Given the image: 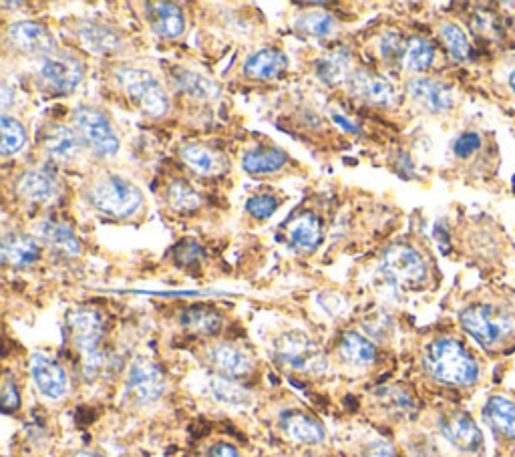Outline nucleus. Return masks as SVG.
<instances>
[{
	"label": "nucleus",
	"mask_w": 515,
	"mask_h": 457,
	"mask_svg": "<svg viewBox=\"0 0 515 457\" xmlns=\"http://www.w3.org/2000/svg\"><path fill=\"white\" fill-rule=\"evenodd\" d=\"M427 373L449 387H473L479 381L475 357L453 337H439L425 349Z\"/></svg>",
	"instance_id": "nucleus-1"
},
{
	"label": "nucleus",
	"mask_w": 515,
	"mask_h": 457,
	"mask_svg": "<svg viewBox=\"0 0 515 457\" xmlns=\"http://www.w3.org/2000/svg\"><path fill=\"white\" fill-rule=\"evenodd\" d=\"M463 331L483 349L497 351L515 339V317L493 302H475L459 313Z\"/></svg>",
	"instance_id": "nucleus-2"
},
{
	"label": "nucleus",
	"mask_w": 515,
	"mask_h": 457,
	"mask_svg": "<svg viewBox=\"0 0 515 457\" xmlns=\"http://www.w3.org/2000/svg\"><path fill=\"white\" fill-rule=\"evenodd\" d=\"M87 196L97 212L115 220H127L143 206L141 190L133 182L113 174L95 180Z\"/></svg>",
	"instance_id": "nucleus-3"
},
{
	"label": "nucleus",
	"mask_w": 515,
	"mask_h": 457,
	"mask_svg": "<svg viewBox=\"0 0 515 457\" xmlns=\"http://www.w3.org/2000/svg\"><path fill=\"white\" fill-rule=\"evenodd\" d=\"M115 81L145 115L163 117L169 111V97L161 81L151 71L139 67H121L115 71Z\"/></svg>",
	"instance_id": "nucleus-4"
},
{
	"label": "nucleus",
	"mask_w": 515,
	"mask_h": 457,
	"mask_svg": "<svg viewBox=\"0 0 515 457\" xmlns=\"http://www.w3.org/2000/svg\"><path fill=\"white\" fill-rule=\"evenodd\" d=\"M73 127L97 158H113L121 147L119 133L105 111L93 105H79L73 111Z\"/></svg>",
	"instance_id": "nucleus-5"
},
{
	"label": "nucleus",
	"mask_w": 515,
	"mask_h": 457,
	"mask_svg": "<svg viewBox=\"0 0 515 457\" xmlns=\"http://www.w3.org/2000/svg\"><path fill=\"white\" fill-rule=\"evenodd\" d=\"M274 357L280 365L288 367L296 373H308V375H320L326 371V357L320 349V345L300 331H288L282 333L274 341Z\"/></svg>",
	"instance_id": "nucleus-6"
},
{
	"label": "nucleus",
	"mask_w": 515,
	"mask_h": 457,
	"mask_svg": "<svg viewBox=\"0 0 515 457\" xmlns=\"http://www.w3.org/2000/svg\"><path fill=\"white\" fill-rule=\"evenodd\" d=\"M381 272L399 286H419L427 280L425 258L407 244H393L385 250L381 260Z\"/></svg>",
	"instance_id": "nucleus-7"
},
{
	"label": "nucleus",
	"mask_w": 515,
	"mask_h": 457,
	"mask_svg": "<svg viewBox=\"0 0 515 457\" xmlns=\"http://www.w3.org/2000/svg\"><path fill=\"white\" fill-rule=\"evenodd\" d=\"M83 77H85V65L73 55L53 53L45 57L39 65V79L43 87L57 95L75 91L83 81Z\"/></svg>",
	"instance_id": "nucleus-8"
},
{
	"label": "nucleus",
	"mask_w": 515,
	"mask_h": 457,
	"mask_svg": "<svg viewBox=\"0 0 515 457\" xmlns=\"http://www.w3.org/2000/svg\"><path fill=\"white\" fill-rule=\"evenodd\" d=\"M125 389L137 405H151L165 391V375L153 361L137 357L129 367Z\"/></svg>",
	"instance_id": "nucleus-9"
},
{
	"label": "nucleus",
	"mask_w": 515,
	"mask_h": 457,
	"mask_svg": "<svg viewBox=\"0 0 515 457\" xmlns=\"http://www.w3.org/2000/svg\"><path fill=\"white\" fill-rule=\"evenodd\" d=\"M67 329L71 343L85 357L95 355L103 339V317L93 309H75L67 315Z\"/></svg>",
	"instance_id": "nucleus-10"
},
{
	"label": "nucleus",
	"mask_w": 515,
	"mask_h": 457,
	"mask_svg": "<svg viewBox=\"0 0 515 457\" xmlns=\"http://www.w3.org/2000/svg\"><path fill=\"white\" fill-rule=\"evenodd\" d=\"M441 435L463 453H479L483 449V433L475 419L463 411L445 413L439 419Z\"/></svg>",
	"instance_id": "nucleus-11"
},
{
	"label": "nucleus",
	"mask_w": 515,
	"mask_h": 457,
	"mask_svg": "<svg viewBox=\"0 0 515 457\" xmlns=\"http://www.w3.org/2000/svg\"><path fill=\"white\" fill-rule=\"evenodd\" d=\"M349 91L363 99L369 105H377V107H389L395 101V87L393 83L369 69H355L347 81Z\"/></svg>",
	"instance_id": "nucleus-12"
},
{
	"label": "nucleus",
	"mask_w": 515,
	"mask_h": 457,
	"mask_svg": "<svg viewBox=\"0 0 515 457\" xmlns=\"http://www.w3.org/2000/svg\"><path fill=\"white\" fill-rule=\"evenodd\" d=\"M41 143H43L45 154L59 164L75 162L81 156L83 145H85L75 127L61 125V123L49 125L41 137Z\"/></svg>",
	"instance_id": "nucleus-13"
},
{
	"label": "nucleus",
	"mask_w": 515,
	"mask_h": 457,
	"mask_svg": "<svg viewBox=\"0 0 515 457\" xmlns=\"http://www.w3.org/2000/svg\"><path fill=\"white\" fill-rule=\"evenodd\" d=\"M9 41L25 55H39L45 59L55 53L53 33L45 25L35 21H19L11 25Z\"/></svg>",
	"instance_id": "nucleus-14"
},
{
	"label": "nucleus",
	"mask_w": 515,
	"mask_h": 457,
	"mask_svg": "<svg viewBox=\"0 0 515 457\" xmlns=\"http://www.w3.org/2000/svg\"><path fill=\"white\" fill-rule=\"evenodd\" d=\"M31 375L43 397H47L51 401L65 397V393L69 389V377H67L65 369L51 357L35 353L31 357Z\"/></svg>",
	"instance_id": "nucleus-15"
},
{
	"label": "nucleus",
	"mask_w": 515,
	"mask_h": 457,
	"mask_svg": "<svg viewBox=\"0 0 515 457\" xmlns=\"http://www.w3.org/2000/svg\"><path fill=\"white\" fill-rule=\"evenodd\" d=\"M407 93L429 113H447L453 109V91L443 81L431 77H413L407 83Z\"/></svg>",
	"instance_id": "nucleus-16"
},
{
	"label": "nucleus",
	"mask_w": 515,
	"mask_h": 457,
	"mask_svg": "<svg viewBox=\"0 0 515 457\" xmlns=\"http://www.w3.org/2000/svg\"><path fill=\"white\" fill-rule=\"evenodd\" d=\"M288 246L298 252H312L322 240V220L312 212H300L284 226Z\"/></svg>",
	"instance_id": "nucleus-17"
},
{
	"label": "nucleus",
	"mask_w": 515,
	"mask_h": 457,
	"mask_svg": "<svg viewBox=\"0 0 515 457\" xmlns=\"http://www.w3.org/2000/svg\"><path fill=\"white\" fill-rule=\"evenodd\" d=\"M145 15L153 33L161 39H178L186 31V17L178 5L147 3Z\"/></svg>",
	"instance_id": "nucleus-18"
},
{
	"label": "nucleus",
	"mask_w": 515,
	"mask_h": 457,
	"mask_svg": "<svg viewBox=\"0 0 515 457\" xmlns=\"http://www.w3.org/2000/svg\"><path fill=\"white\" fill-rule=\"evenodd\" d=\"M208 359L212 363V367L222 375V377H230V379H240L252 373L254 363L250 359V355L246 351H242L236 345H214L208 351Z\"/></svg>",
	"instance_id": "nucleus-19"
},
{
	"label": "nucleus",
	"mask_w": 515,
	"mask_h": 457,
	"mask_svg": "<svg viewBox=\"0 0 515 457\" xmlns=\"http://www.w3.org/2000/svg\"><path fill=\"white\" fill-rule=\"evenodd\" d=\"M483 421L505 441H515V403L503 395H491L483 405Z\"/></svg>",
	"instance_id": "nucleus-20"
},
{
	"label": "nucleus",
	"mask_w": 515,
	"mask_h": 457,
	"mask_svg": "<svg viewBox=\"0 0 515 457\" xmlns=\"http://www.w3.org/2000/svg\"><path fill=\"white\" fill-rule=\"evenodd\" d=\"M182 162L198 176H220L228 170V162L222 154L202 143H186L180 147Z\"/></svg>",
	"instance_id": "nucleus-21"
},
{
	"label": "nucleus",
	"mask_w": 515,
	"mask_h": 457,
	"mask_svg": "<svg viewBox=\"0 0 515 457\" xmlns=\"http://www.w3.org/2000/svg\"><path fill=\"white\" fill-rule=\"evenodd\" d=\"M3 262L13 268H27L41 256L39 242L23 232H9L3 236Z\"/></svg>",
	"instance_id": "nucleus-22"
},
{
	"label": "nucleus",
	"mask_w": 515,
	"mask_h": 457,
	"mask_svg": "<svg viewBox=\"0 0 515 457\" xmlns=\"http://www.w3.org/2000/svg\"><path fill=\"white\" fill-rule=\"evenodd\" d=\"M19 194L29 202H51L59 194V182L49 168L27 170L17 182Z\"/></svg>",
	"instance_id": "nucleus-23"
},
{
	"label": "nucleus",
	"mask_w": 515,
	"mask_h": 457,
	"mask_svg": "<svg viewBox=\"0 0 515 457\" xmlns=\"http://www.w3.org/2000/svg\"><path fill=\"white\" fill-rule=\"evenodd\" d=\"M288 69V57L280 49H260L244 63V75L256 81H270Z\"/></svg>",
	"instance_id": "nucleus-24"
},
{
	"label": "nucleus",
	"mask_w": 515,
	"mask_h": 457,
	"mask_svg": "<svg viewBox=\"0 0 515 457\" xmlns=\"http://www.w3.org/2000/svg\"><path fill=\"white\" fill-rule=\"evenodd\" d=\"M37 238L51 248L53 252L61 256H79L81 254V242L75 236V232L63 224V222H53L45 220L37 226Z\"/></svg>",
	"instance_id": "nucleus-25"
},
{
	"label": "nucleus",
	"mask_w": 515,
	"mask_h": 457,
	"mask_svg": "<svg viewBox=\"0 0 515 457\" xmlns=\"http://www.w3.org/2000/svg\"><path fill=\"white\" fill-rule=\"evenodd\" d=\"M288 164V154L280 147H254L242 158V168L252 176H268L280 172Z\"/></svg>",
	"instance_id": "nucleus-26"
},
{
	"label": "nucleus",
	"mask_w": 515,
	"mask_h": 457,
	"mask_svg": "<svg viewBox=\"0 0 515 457\" xmlns=\"http://www.w3.org/2000/svg\"><path fill=\"white\" fill-rule=\"evenodd\" d=\"M282 427L290 439L306 445H318L326 437L322 423L302 411H286L282 415Z\"/></svg>",
	"instance_id": "nucleus-27"
},
{
	"label": "nucleus",
	"mask_w": 515,
	"mask_h": 457,
	"mask_svg": "<svg viewBox=\"0 0 515 457\" xmlns=\"http://www.w3.org/2000/svg\"><path fill=\"white\" fill-rule=\"evenodd\" d=\"M351 51L347 47H338L320 57L316 63V75L326 85L347 83L351 77Z\"/></svg>",
	"instance_id": "nucleus-28"
},
{
	"label": "nucleus",
	"mask_w": 515,
	"mask_h": 457,
	"mask_svg": "<svg viewBox=\"0 0 515 457\" xmlns=\"http://www.w3.org/2000/svg\"><path fill=\"white\" fill-rule=\"evenodd\" d=\"M171 81H174V85L180 91H184L186 95L198 101H214L222 95V89L214 79L190 69H178L174 75H171Z\"/></svg>",
	"instance_id": "nucleus-29"
},
{
	"label": "nucleus",
	"mask_w": 515,
	"mask_h": 457,
	"mask_svg": "<svg viewBox=\"0 0 515 457\" xmlns=\"http://www.w3.org/2000/svg\"><path fill=\"white\" fill-rule=\"evenodd\" d=\"M338 351H340V357L353 367H369L377 359V347L367 337L355 331L342 335Z\"/></svg>",
	"instance_id": "nucleus-30"
},
{
	"label": "nucleus",
	"mask_w": 515,
	"mask_h": 457,
	"mask_svg": "<svg viewBox=\"0 0 515 457\" xmlns=\"http://www.w3.org/2000/svg\"><path fill=\"white\" fill-rule=\"evenodd\" d=\"M182 325L188 331L196 333V335L212 337V335H218L222 331L224 319H222V315L216 309H210V307H190L182 315Z\"/></svg>",
	"instance_id": "nucleus-31"
},
{
	"label": "nucleus",
	"mask_w": 515,
	"mask_h": 457,
	"mask_svg": "<svg viewBox=\"0 0 515 457\" xmlns=\"http://www.w3.org/2000/svg\"><path fill=\"white\" fill-rule=\"evenodd\" d=\"M79 37L87 49L93 53H107L119 47V35L107 25L87 21L79 27Z\"/></svg>",
	"instance_id": "nucleus-32"
},
{
	"label": "nucleus",
	"mask_w": 515,
	"mask_h": 457,
	"mask_svg": "<svg viewBox=\"0 0 515 457\" xmlns=\"http://www.w3.org/2000/svg\"><path fill=\"white\" fill-rule=\"evenodd\" d=\"M210 393L214 395L216 401L224 403V405H232V407H244L252 401V395L246 387H242L240 383H236L230 377H222V375H214L210 377Z\"/></svg>",
	"instance_id": "nucleus-33"
},
{
	"label": "nucleus",
	"mask_w": 515,
	"mask_h": 457,
	"mask_svg": "<svg viewBox=\"0 0 515 457\" xmlns=\"http://www.w3.org/2000/svg\"><path fill=\"white\" fill-rule=\"evenodd\" d=\"M165 198L171 208L182 214H190L202 208V196L186 180L169 182L165 190Z\"/></svg>",
	"instance_id": "nucleus-34"
},
{
	"label": "nucleus",
	"mask_w": 515,
	"mask_h": 457,
	"mask_svg": "<svg viewBox=\"0 0 515 457\" xmlns=\"http://www.w3.org/2000/svg\"><path fill=\"white\" fill-rule=\"evenodd\" d=\"M296 31L314 39H326L332 37L338 31V23L330 13L324 11H312V13H302L296 23Z\"/></svg>",
	"instance_id": "nucleus-35"
},
{
	"label": "nucleus",
	"mask_w": 515,
	"mask_h": 457,
	"mask_svg": "<svg viewBox=\"0 0 515 457\" xmlns=\"http://www.w3.org/2000/svg\"><path fill=\"white\" fill-rule=\"evenodd\" d=\"M433 61H435V47H433L431 41H427L423 37H411L407 41L403 65L409 71L423 73V71H427L433 65Z\"/></svg>",
	"instance_id": "nucleus-36"
},
{
	"label": "nucleus",
	"mask_w": 515,
	"mask_h": 457,
	"mask_svg": "<svg viewBox=\"0 0 515 457\" xmlns=\"http://www.w3.org/2000/svg\"><path fill=\"white\" fill-rule=\"evenodd\" d=\"M0 131H3V141H0V151L3 156H15L17 151H21L27 143V131L23 127V123L11 115H3L0 117Z\"/></svg>",
	"instance_id": "nucleus-37"
},
{
	"label": "nucleus",
	"mask_w": 515,
	"mask_h": 457,
	"mask_svg": "<svg viewBox=\"0 0 515 457\" xmlns=\"http://www.w3.org/2000/svg\"><path fill=\"white\" fill-rule=\"evenodd\" d=\"M449 55L455 61H467L471 55V47H469V39L465 35V31L455 25V23H443L441 31H439Z\"/></svg>",
	"instance_id": "nucleus-38"
},
{
	"label": "nucleus",
	"mask_w": 515,
	"mask_h": 457,
	"mask_svg": "<svg viewBox=\"0 0 515 457\" xmlns=\"http://www.w3.org/2000/svg\"><path fill=\"white\" fill-rule=\"evenodd\" d=\"M405 49H407V43L403 41V37L399 33H385L381 37L379 51H381V57L385 59V63H403Z\"/></svg>",
	"instance_id": "nucleus-39"
},
{
	"label": "nucleus",
	"mask_w": 515,
	"mask_h": 457,
	"mask_svg": "<svg viewBox=\"0 0 515 457\" xmlns=\"http://www.w3.org/2000/svg\"><path fill=\"white\" fill-rule=\"evenodd\" d=\"M246 210L250 212L252 218H256V220H266V218H270V216L278 210V198H274L272 194H258V196H252V198L246 202Z\"/></svg>",
	"instance_id": "nucleus-40"
},
{
	"label": "nucleus",
	"mask_w": 515,
	"mask_h": 457,
	"mask_svg": "<svg viewBox=\"0 0 515 457\" xmlns=\"http://www.w3.org/2000/svg\"><path fill=\"white\" fill-rule=\"evenodd\" d=\"M479 147H481V135L475 133V131H465V133H461V135L455 139V143H453V154H455L457 158L465 160V158H471V156L475 154V151H479Z\"/></svg>",
	"instance_id": "nucleus-41"
},
{
	"label": "nucleus",
	"mask_w": 515,
	"mask_h": 457,
	"mask_svg": "<svg viewBox=\"0 0 515 457\" xmlns=\"http://www.w3.org/2000/svg\"><path fill=\"white\" fill-rule=\"evenodd\" d=\"M19 407H21L19 387L11 377H7L5 383H3V409H5V413H13Z\"/></svg>",
	"instance_id": "nucleus-42"
},
{
	"label": "nucleus",
	"mask_w": 515,
	"mask_h": 457,
	"mask_svg": "<svg viewBox=\"0 0 515 457\" xmlns=\"http://www.w3.org/2000/svg\"><path fill=\"white\" fill-rule=\"evenodd\" d=\"M365 457H397V453H395V449H393L391 443H387V441H375V443L369 445Z\"/></svg>",
	"instance_id": "nucleus-43"
},
{
	"label": "nucleus",
	"mask_w": 515,
	"mask_h": 457,
	"mask_svg": "<svg viewBox=\"0 0 515 457\" xmlns=\"http://www.w3.org/2000/svg\"><path fill=\"white\" fill-rule=\"evenodd\" d=\"M210 457H242V453L230 443H216L210 449Z\"/></svg>",
	"instance_id": "nucleus-44"
},
{
	"label": "nucleus",
	"mask_w": 515,
	"mask_h": 457,
	"mask_svg": "<svg viewBox=\"0 0 515 457\" xmlns=\"http://www.w3.org/2000/svg\"><path fill=\"white\" fill-rule=\"evenodd\" d=\"M334 121L340 125V127H345V129H349L351 133H359V129L355 127V125H349L351 121L349 119H345L342 115H338V113H334Z\"/></svg>",
	"instance_id": "nucleus-45"
},
{
	"label": "nucleus",
	"mask_w": 515,
	"mask_h": 457,
	"mask_svg": "<svg viewBox=\"0 0 515 457\" xmlns=\"http://www.w3.org/2000/svg\"><path fill=\"white\" fill-rule=\"evenodd\" d=\"M11 97H13V89L9 85H3V109L5 111L11 107Z\"/></svg>",
	"instance_id": "nucleus-46"
},
{
	"label": "nucleus",
	"mask_w": 515,
	"mask_h": 457,
	"mask_svg": "<svg viewBox=\"0 0 515 457\" xmlns=\"http://www.w3.org/2000/svg\"><path fill=\"white\" fill-rule=\"evenodd\" d=\"M75 457H99V455H95L91 451H79V453H75Z\"/></svg>",
	"instance_id": "nucleus-47"
},
{
	"label": "nucleus",
	"mask_w": 515,
	"mask_h": 457,
	"mask_svg": "<svg viewBox=\"0 0 515 457\" xmlns=\"http://www.w3.org/2000/svg\"><path fill=\"white\" fill-rule=\"evenodd\" d=\"M509 87H511V91L515 93V69H513L511 75H509Z\"/></svg>",
	"instance_id": "nucleus-48"
}]
</instances>
